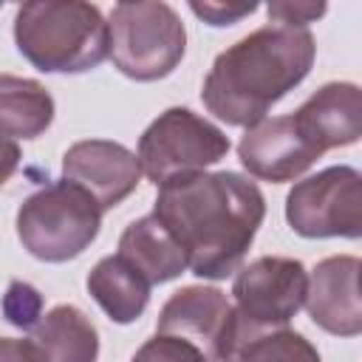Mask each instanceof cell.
<instances>
[{
    "mask_svg": "<svg viewBox=\"0 0 362 362\" xmlns=\"http://www.w3.org/2000/svg\"><path fill=\"white\" fill-rule=\"evenodd\" d=\"M153 215L181 243L192 274L226 280L240 269L266 218V201L240 173H195L161 184Z\"/></svg>",
    "mask_w": 362,
    "mask_h": 362,
    "instance_id": "cell-1",
    "label": "cell"
},
{
    "mask_svg": "<svg viewBox=\"0 0 362 362\" xmlns=\"http://www.w3.org/2000/svg\"><path fill=\"white\" fill-rule=\"evenodd\" d=\"M314 54L317 45L308 28L263 25L215 57L201 99L215 119L252 127L308 76Z\"/></svg>",
    "mask_w": 362,
    "mask_h": 362,
    "instance_id": "cell-2",
    "label": "cell"
},
{
    "mask_svg": "<svg viewBox=\"0 0 362 362\" xmlns=\"http://www.w3.org/2000/svg\"><path fill=\"white\" fill-rule=\"evenodd\" d=\"M17 51L45 74H82L110 57V23L82 0H31L14 14Z\"/></svg>",
    "mask_w": 362,
    "mask_h": 362,
    "instance_id": "cell-3",
    "label": "cell"
},
{
    "mask_svg": "<svg viewBox=\"0 0 362 362\" xmlns=\"http://www.w3.org/2000/svg\"><path fill=\"white\" fill-rule=\"evenodd\" d=\"M99 201L79 184L62 178L31 192L17 209V238L23 249L45 263L79 257L99 235Z\"/></svg>",
    "mask_w": 362,
    "mask_h": 362,
    "instance_id": "cell-4",
    "label": "cell"
},
{
    "mask_svg": "<svg viewBox=\"0 0 362 362\" xmlns=\"http://www.w3.org/2000/svg\"><path fill=\"white\" fill-rule=\"evenodd\" d=\"M110 59L136 79L170 76L187 51V28L170 3H116L110 11Z\"/></svg>",
    "mask_w": 362,
    "mask_h": 362,
    "instance_id": "cell-5",
    "label": "cell"
},
{
    "mask_svg": "<svg viewBox=\"0 0 362 362\" xmlns=\"http://www.w3.org/2000/svg\"><path fill=\"white\" fill-rule=\"evenodd\" d=\"M229 153L226 133L189 107H167L139 139L144 175L161 187L173 178L204 173Z\"/></svg>",
    "mask_w": 362,
    "mask_h": 362,
    "instance_id": "cell-6",
    "label": "cell"
},
{
    "mask_svg": "<svg viewBox=\"0 0 362 362\" xmlns=\"http://www.w3.org/2000/svg\"><path fill=\"white\" fill-rule=\"evenodd\" d=\"M286 221L303 238H362V173L337 164L297 181Z\"/></svg>",
    "mask_w": 362,
    "mask_h": 362,
    "instance_id": "cell-7",
    "label": "cell"
},
{
    "mask_svg": "<svg viewBox=\"0 0 362 362\" xmlns=\"http://www.w3.org/2000/svg\"><path fill=\"white\" fill-rule=\"evenodd\" d=\"M308 272L294 257L263 255L243 266L232 283L235 311L243 322L280 328L305 305Z\"/></svg>",
    "mask_w": 362,
    "mask_h": 362,
    "instance_id": "cell-8",
    "label": "cell"
},
{
    "mask_svg": "<svg viewBox=\"0 0 362 362\" xmlns=\"http://www.w3.org/2000/svg\"><path fill=\"white\" fill-rule=\"evenodd\" d=\"M235 325V308L221 288L184 286L158 311L156 334H170L192 342L209 362H221Z\"/></svg>",
    "mask_w": 362,
    "mask_h": 362,
    "instance_id": "cell-9",
    "label": "cell"
},
{
    "mask_svg": "<svg viewBox=\"0 0 362 362\" xmlns=\"http://www.w3.org/2000/svg\"><path fill=\"white\" fill-rule=\"evenodd\" d=\"M322 153L303 136L294 116H272L252 127L238 141V158L249 175L283 184L300 178Z\"/></svg>",
    "mask_w": 362,
    "mask_h": 362,
    "instance_id": "cell-10",
    "label": "cell"
},
{
    "mask_svg": "<svg viewBox=\"0 0 362 362\" xmlns=\"http://www.w3.org/2000/svg\"><path fill=\"white\" fill-rule=\"evenodd\" d=\"M141 173L139 153L107 139L76 141L62 156V178L85 187L102 209L119 206L139 187Z\"/></svg>",
    "mask_w": 362,
    "mask_h": 362,
    "instance_id": "cell-11",
    "label": "cell"
},
{
    "mask_svg": "<svg viewBox=\"0 0 362 362\" xmlns=\"http://www.w3.org/2000/svg\"><path fill=\"white\" fill-rule=\"evenodd\" d=\"M308 317L334 337L362 334V260L334 255L320 260L308 274Z\"/></svg>",
    "mask_w": 362,
    "mask_h": 362,
    "instance_id": "cell-12",
    "label": "cell"
},
{
    "mask_svg": "<svg viewBox=\"0 0 362 362\" xmlns=\"http://www.w3.org/2000/svg\"><path fill=\"white\" fill-rule=\"evenodd\" d=\"M291 116L320 153L356 144L362 139V88L356 82H325Z\"/></svg>",
    "mask_w": 362,
    "mask_h": 362,
    "instance_id": "cell-13",
    "label": "cell"
},
{
    "mask_svg": "<svg viewBox=\"0 0 362 362\" xmlns=\"http://www.w3.org/2000/svg\"><path fill=\"white\" fill-rule=\"evenodd\" d=\"M116 255H122L133 269H139L150 280V286L170 283L189 269V260L181 243L170 235V229L156 215H144L133 221L122 232Z\"/></svg>",
    "mask_w": 362,
    "mask_h": 362,
    "instance_id": "cell-14",
    "label": "cell"
},
{
    "mask_svg": "<svg viewBox=\"0 0 362 362\" xmlns=\"http://www.w3.org/2000/svg\"><path fill=\"white\" fill-rule=\"evenodd\" d=\"M88 294L119 325L136 322L150 303V280L122 255L102 257L88 274Z\"/></svg>",
    "mask_w": 362,
    "mask_h": 362,
    "instance_id": "cell-15",
    "label": "cell"
},
{
    "mask_svg": "<svg viewBox=\"0 0 362 362\" xmlns=\"http://www.w3.org/2000/svg\"><path fill=\"white\" fill-rule=\"evenodd\" d=\"M31 342L42 362H96L99 334L76 305H54L31 331Z\"/></svg>",
    "mask_w": 362,
    "mask_h": 362,
    "instance_id": "cell-16",
    "label": "cell"
},
{
    "mask_svg": "<svg viewBox=\"0 0 362 362\" xmlns=\"http://www.w3.org/2000/svg\"><path fill=\"white\" fill-rule=\"evenodd\" d=\"M221 362H322L317 348L288 325H249L235 311V325Z\"/></svg>",
    "mask_w": 362,
    "mask_h": 362,
    "instance_id": "cell-17",
    "label": "cell"
},
{
    "mask_svg": "<svg viewBox=\"0 0 362 362\" xmlns=\"http://www.w3.org/2000/svg\"><path fill=\"white\" fill-rule=\"evenodd\" d=\"M0 119H3L6 141L37 139L54 122V99L40 82L3 74L0 76Z\"/></svg>",
    "mask_w": 362,
    "mask_h": 362,
    "instance_id": "cell-18",
    "label": "cell"
},
{
    "mask_svg": "<svg viewBox=\"0 0 362 362\" xmlns=\"http://www.w3.org/2000/svg\"><path fill=\"white\" fill-rule=\"evenodd\" d=\"M3 314L11 325H17L23 331H34L40 325V320L45 317L42 314V294L23 280H11L6 300H3Z\"/></svg>",
    "mask_w": 362,
    "mask_h": 362,
    "instance_id": "cell-19",
    "label": "cell"
},
{
    "mask_svg": "<svg viewBox=\"0 0 362 362\" xmlns=\"http://www.w3.org/2000/svg\"><path fill=\"white\" fill-rule=\"evenodd\" d=\"M130 362H209V359L201 348H195L192 342H187L181 337L156 334L133 354Z\"/></svg>",
    "mask_w": 362,
    "mask_h": 362,
    "instance_id": "cell-20",
    "label": "cell"
},
{
    "mask_svg": "<svg viewBox=\"0 0 362 362\" xmlns=\"http://www.w3.org/2000/svg\"><path fill=\"white\" fill-rule=\"evenodd\" d=\"M328 11L325 3H291V0H277L266 6V14L277 25H294V28H308V23L320 20Z\"/></svg>",
    "mask_w": 362,
    "mask_h": 362,
    "instance_id": "cell-21",
    "label": "cell"
},
{
    "mask_svg": "<svg viewBox=\"0 0 362 362\" xmlns=\"http://www.w3.org/2000/svg\"><path fill=\"white\" fill-rule=\"evenodd\" d=\"M192 14L201 17L204 23L221 28V25H235L252 11H257V3H189Z\"/></svg>",
    "mask_w": 362,
    "mask_h": 362,
    "instance_id": "cell-22",
    "label": "cell"
},
{
    "mask_svg": "<svg viewBox=\"0 0 362 362\" xmlns=\"http://www.w3.org/2000/svg\"><path fill=\"white\" fill-rule=\"evenodd\" d=\"M0 362H42L31 337L25 339H14V337H3L0 339Z\"/></svg>",
    "mask_w": 362,
    "mask_h": 362,
    "instance_id": "cell-23",
    "label": "cell"
}]
</instances>
